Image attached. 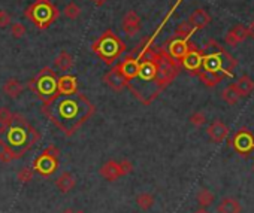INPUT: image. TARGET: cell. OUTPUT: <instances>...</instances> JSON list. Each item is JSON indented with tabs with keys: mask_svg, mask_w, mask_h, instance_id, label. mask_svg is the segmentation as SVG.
<instances>
[{
	"mask_svg": "<svg viewBox=\"0 0 254 213\" xmlns=\"http://www.w3.org/2000/svg\"><path fill=\"white\" fill-rule=\"evenodd\" d=\"M94 112V106L81 92L57 94L44 105V113L66 136H72Z\"/></svg>",
	"mask_w": 254,
	"mask_h": 213,
	"instance_id": "6da1fadb",
	"label": "cell"
},
{
	"mask_svg": "<svg viewBox=\"0 0 254 213\" xmlns=\"http://www.w3.org/2000/svg\"><path fill=\"white\" fill-rule=\"evenodd\" d=\"M39 137H41L39 133L21 115H14L8 125H0V146H2L0 161L11 163L14 160H19L32 149Z\"/></svg>",
	"mask_w": 254,
	"mask_h": 213,
	"instance_id": "7a4b0ae2",
	"label": "cell"
},
{
	"mask_svg": "<svg viewBox=\"0 0 254 213\" xmlns=\"http://www.w3.org/2000/svg\"><path fill=\"white\" fill-rule=\"evenodd\" d=\"M157 60L159 49L152 58H139V67L136 75L127 81V87L133 95L144 105H150L162 90L157 84Z\"/></svg>",
	"mask_w": 254,
	"mask_h": 213,
	"instance_id": "3957f363",
	"label": "cell"
},
{
	"mask_svg": "<svg viewBox=\"0 0 254 213\" xmlns=\"http://www.w3.org/2000/svg\"><path fill=\"white\" fill-rule=\"evenodd\" d=\"M202 70L219 75L223 79L233 76L238 61L217 41H209L202 49Z\"/></svg>",
	"mask_w": 254,
	"mask_h": 213,
	"instance_id": "277c9868",
	"label": "cell"
},
{
	"mask_svg": "<svg viewBox=\"0 0 254 213\" xmlns=\"http://www.w3.org/2000/svg\"><path fill=\"white\" fill-rule=\"evenodd\" d=\"M91 48L103 63L114 64L126 51V44L112 30H106L93 42Z\"/></svg>",
	"mask_w": 254,
	"mask_h": 213,
	"instance_id": "5b68a950",
	"label": "cell"
},
{
	"mask_svg": "<svg viewBox=\"0 0 254 213\" xmlns=\"http://www.w3.org/2000/svg\"><path fill=\"white\" fill-rule=\"evenodd\" d=\"M58 9L47 0H36L24 11V16L34 24L36 29L45 30L58 18Z\"/></svg>",
	"mask_w": 254,
	"mask_h": 213,
	"instance_id": "8992f818",
	"label": "cell"
},
{
	"mask_svg": "<svg viewBox=\"0 0 254 213\" xmlns=\"http://www.w3.org/2000/svg\"><path fill=\"white\" fill-rule=\"evenodd\" d=\"M27 87L37 94V97L45 103L52 100L57 95V75L54 69L44 67L33 79L27 84Z\"/></svg>",
	"mask_w": 254,
	"mask_h": 213,
	"instance_id": "52a82bcc",
	"label": "cell"
},
{
	"mask_svg": "<svg viewBox=\"0 0 254 213\" xmlns=\"http://www.w3.org/2000/svg\"><path fill=\"white\" fill-rule=\"evenodd\" d=\"M181 64L177 63L175 60L168 55V52L163 49V46L159 48V60H157V84L160 87V90L163 91L173 79L175 76L178 75Z\"/></svg>",
	"mask_w": 254,
	"mask_h": 213,
	"instance_id": "ba28073f",
	"label": "cell"
},
{
	"mask_svg": "<svg viewBox=\"0 0 254 213\" xmlns=\"http://www.w3.org/2000/svg\"><path fill=\"white\" fill-rule=\"evenodd\" d=\"M58 155H60V152L55 146H47L33 163L34 173L42 178L52 176L58 168Z\"/></svg>",
	"mask_w": 254,
	"mask_h": 213,
	"instance_id": "9c48e42d",
	"label": "cell"
},
{
	"mask_svg": "<svg viewBox=\"0 0 254 213\" xmlns=\"http://www.w3.org/2000/svg\"><path fill=\"white\" fill-rule=\"evenodd\" d=\"M133 171V164L129 160H123V161H106L101 168H99V174L105 179V181H119L123 176H127Z\"/></svg>",
	"mask_w": 254,
	"mask_h": 213,
	"instance_id": "30bf717a",
	"label": "cell"
},
{
	"mask_svg": "<svg viewBox=\"0 0 254 213\" xmlns=\"http://www.w3.org/2000/svg\"><path fill=\"white\" fill-rule=\"evenodd\" d=\"M191 42H190V37H184V36H178V34H173L169 41L163 45V49L168 52V55L175 60L177 63L181 61V58L187 54L188 48H190Z\"/></svg>",
	"mask_w": 254,
	"mask_h": 213,
	"instance_id": "8fae6325",
	"label": "cell"
},
{
	"mask_svg": "<svg viewBox=\"0 0 254 213\" xmlns=\"http://www.w3.org/2000/svg\"><path fill=\"white\" fill-rule=\"evenodd\" d=\"M202 58H203V54H202V49L196 48V45H190L187 54L181 58V67H184L190 75H198V72L202 69Z\"/></svg>",
	"mask_w": 254,
	"mask_h": 213,
	"instance_id": "7c38bea8",
	"label": "cell"
},
{
	"mask_svg": "<svg viewBox=\"0 0 254 213\" xmlns=\"http://www.w3.org/2000/svg\"><path fill=\"white\" fill-rule=\"evenodd\" d=\"M232 146L235 148L239 153H248L254 149V136L248 130L242 128L233 136Z\"/></svg>",
	"mask_w": 254,
	"mask_h": 213,
	"instance_id": "4fadbf2b",
	"label": "cell"
},
{
	"mask_svg": "<svg viewBox=\"0 0 254 213\" xmlns=\"http://www.w3.org/2000/svg\"><path fill=\"white\" fill-rule=\"evenodd\" d=\"M103 81H105V84H106L109 88H112L114 91H121L123 88L127 87V79H126V76L121 73L119 64L114 66L112 69H109V70L105 73Z\"/></svg>",
	"mask_w": 254,
	"mask_h": 213,
	"instance_id": "5bb4252c",
	"label": "cell"
},
{
	"mask_svg": "<svg viewBox=\"0 0 254 213\" xmlns=\"http://www.w3.org/2000/svg\"><path fill=\"white\" fill-rule=\"evenodd\" d=\"M206 134H208V137L214 142V143H221L224 139H227V136H229V127L220 121V120H216V121H212L208 128H206Z\"/></svg>",
	"mask_w": 254,
	"mask_h": 213,
	"instance_id": "9a60e30c",
	"label": "cell"
},
{
	"mask_svg": "<svg viewBox=\"0 0 254 213\" xmlns=\"http://www.w3.org/2000/svg\"><path fill=\"white\" fill-rule=\"evenodd\" d=\"M78 92V81L73 75H63L57 77V94L68 95Z\"/></svg>",
	"mask_w": 254,
	"mask_h": 213,
	"instance_id": "2e32d148",
	"label": "cell"
},
{
	"mask_svg": "<svg viewBox=\"0 0 254 213\" xmlns=\"http://www.w3.org/2000/svg\"><path fill=\"white\" fill-rule=\"evenodd\" d=\"M123 30L127 36H136L141 30V18L135 11L126 12L123 16Z\"/></svg>",
	"mask_w": 254,
	"mask_h": 213,
	"instance_id": "e0dca14e",
	"label": "cell"
},
{
	"mask_svg": "<svg viewBox=\"0 0 254 213\" xmlns=\"http://www.w3.org/2000/svg\"><path fill=\"white\" fill-rule=\"evenodd\" d=\"M248 37V31H247V27L244 24H238L233 29H230L226 36H224V42L229 45V46H237L239 45L241 42H244L245 39Z\"/></svg>",
	"mask_w": 254,
	"mask_h": 213,
	"instance_id": "ac0fdd59",
	"label": "cell"
},
{
	"mask_svg": "<svg viewBox=\"0 0 254 213\" xmlns=\"http://www.w3.org/2000/svg\"><path fill=\"white\" fill-rule=\"evenodd\" d=\"M187 21L194 30H202L211 24V16L205 9H196L193 11V14L188 16Z\"/></svg>",
	"mask_w": 254,
	"mask_h": 213,
	"instance_id": "d6986e66",
	"label": "cell"
},
{
	"mask_svg": "<svg viewBox=\"0 0 254 213\" xmlns=\"http://www.w3.org/2000/svg\"><path fill=\"white\" fill-rule=\"evenodd\" d=\"M121 73L126 76V79H132V77L136 75V72H138V67H139V58L135 57L133 54L127 55L124 60H121V63L119 64Z\"/></svg>",
	"mask_w": 254,
	"mask_h": 213,
	"instance_id": "ffe728a7",
	"label": "cell"
},
{
	"mask_svg": "<svg viewBox=\"0 0 254 213\" xmlns=\"http://www.w3.org/2000/svg\"><path fill=\"white\" fill-rule=\"evenodd\" d=\"M75 186H76V179L70 171H63L60 176L55 179V188L63 194L70 192Z\"/></svg>",
	"mask_w": 254,
	"mask_h": 213,
	"instance_id": "44dd1931",
	"label": "cell"
},
{
	"mask_svg": "<svg viewBox=\"0 0 254 213\" xmlns=\"http://www.w3.org/2000/svg\"><path fill=\"white\" fill-rule=\"evenodd\" d=\"M217 213H242V206L237 198L224 197L217 204Z\"/></svg>",
	"mask_w": 254,
	"mask_h": 213,
	"instance_id": "7402d4cb",
	"label": "cell"
},
{
	"mask_svg": "<svg viewBox=\"0 0 254 213\" xmlns=\"http://www.w3.org/2000/svg\"><path fill=\"white\" fill-rule=\"evenodd\" d=\"M235 87H237V90H238V92L241 95V99H242V97H247V95H250L254 91V81L251 79L248 75H242L239 79L237 81Z\"/></svg>",
	"mask_w": 254,
	"mask_h": 213,
	"instance_id": "603a6c76",
	"label": "cell"
},
{
	"mask_svg": "<svg viewBox=\"0 0 254 213\" xmlns=\"http://www.w3.org/2000/svg\"><path fill=\"white\" fill-rule=\"evenodd\" d=\"M24 91V85L18 79H8L3 85V92L9 97V99H17Z\"/></svg>",
	"mask_w": 254,
	"mask_h": 213,
	"instance_id": "cb8c5ba5",
	"label": "cell"
},
{
	"mask_svg": "<svg viewBox=\"0 0 254 213\" xmlns=\"http://www.w3.org/2000/svg\"><path fill=\"white\" fill-rule=\"evenodd\" d=\"M54 66L57 70H62V72H68L72 66H73V57L66 52V51H62L60 54L57 55V58L54 60Z\"/></svg>",
	"mask_w": 254,
	"mask_h": 213,
	"instance_id": "d4e9b609",
	"label": "cell"
},
{
	"mask_svg": "<svg viewBox=\"0 0 254 213\" xmlns=\"http://www.w3.org/2000/svg\"><path fill=\"white\" fill-rule=\"evenodd\" d=\"M221 99H223L227 105H230V106L237 105V103L241 100V95H239V92H238L235 84H232V85H229V87H226V88L223 90Z\"/></svg>",
	"mask_w": 254,
	"mask_h": 213,
	"instance_id": "484cf974",
	"label": "cell"
},
{
	"mask_svg": "<svg viewBox=\"0 0 254 213\" xmlns=\"http://www.w3.org/2000/svg\"><path fill=\"white\" fill-rule=\"evenodd\" d=\"M196 200H198L201 207H209L214 201H216V196H214L212 191H209L206 188H202L196 194Z\"/></svg>",
	"mask_w": 254,
	"mask_h": 213,
	"instance_id": "4316f807",
	"label": "cell"
},
{
	"mask_svg": "<svg viewBox=\"0 0 254 213\" xmlns=\"http://www.w3.org/2000/svg\"><path fill=\"white\" fill-rule=\"evenodd\" d=\"M199 79L202 81V84H205L206 87H216L217 84H220L223 81V77L219 76V75H214V73H209V72H205V70H199L198 75Z\"/></svg>",
	"mask_w": 254,
	"mask_h": 213,
	"instance_id": "83f0119b",
	"label": "cell"
},
{
	"mask_svg": "<svg viewBox=\"0 0 254 213\" xmlns=\"http://www.w3.org/2000/svg\"><path fill=\"white\" fill-rule=\"evenodd\" d=\"M154 203H155V198L150 192H141L136 196V204H138L141 210H150L154 206Z\"/></svg>",
	"mask_w": 254,
	"mask_h": 213,
	"instance_id": "f1b7e54d",
	"label": "cell"
},
{
	"mask_svg": "<svg viewBox=\"0 0 254 213\" xmlns=\"http://www.w3.org/2000/svg\"><path fill=\"white\" fill-rule=\"evenodd\" d=\"M63 14H65V16H68L69 19H76V18H80V15H81V8H80V5H78L76 2H69V3L65 6Z\"/></svg>",
	"mask_w": 254,
	"mask_h": 213,
	"instance_id": "f546056e",
	"label": "cell"
},
{
	"mask_svg": "<svg viewBox=\"0 0 254 213\" xmlns=\"http://www.w3.org/2000/svg\"><path fill=\"white\" fill-rule=\"evenodd\" d=\"M33 178H34V170L30 167H23L17 173V179L21 183H29L33 181Z\"/></svg>",
	"mask_w": 254,
	"mask_h": 213,
	"instance_id": "4dcf8cb0",
	"label": "cell"
},
{
	"mask_svg": "<svg viewBox=\"0 0 254 213\" xmlns=\"http://www.w3.org/2000/svg\"><path fill=\"white\" fill-rule=\"evenodd\" d=\"M12 118H14V113L11 112L9 107H6V106L0 107V125L2 127L8 125L12 121Z\"/></svg>",
	"mask_w": 254,
	"mask_h": 213,
	"instance_id": "1f68e13d",
	"label": "cell"
},
{
	"mask_svg": "<svg viewBox=\"0 0 254 213\" xmlns=\"http://www.w3.org/2000/svg\"><path fill=\"white\" fill-rule=\"evenodd\" d=\"M194 31H196V30H194V29H193V27L188 24V21H183V23L178 26L177 31H175V34H178V36H184V37H191Z\"/></svg>",
	"mask_w": 254,
	"mask_h": 213,
	"instance_id": "d6a6232c",
	"label": "cell"
},
{
	"mask_svg": "<svg viewBox=\"0 0 254 213\" xmlns=\"http://www.w3.org/2000/svg\"><path fill=\"white\" fill-rule=\"evenodd\" d=\"M190 124H193L194 127H202L206 122V116L203 112H194L190 115Z\"/></svg>",
	"mask_w": 254,
	"mask_h": 213,
	"instance_id": "836d02e7",
	"label": "cell"
},
{
	"mask_svg": "<svg viewBox=\"0 0 254 213\" xmlns=\"http://www.w3.org/2000/svg\"><path fill=\"white\" fill-rule=\"evenodd\" d=\"M26 26L21 24V23H14L11 24V34L15 37V39H21L24 34H26Z\"/></svg>",
	"mask_w": 254,
	"mask_h": 213,
	"instance_id": "e575fe53",
	"label": "cell"
},
{
	"mask_svg": "<svg viewBox=\"0 0 254 213\" xmlns=\"http://www.w3.org/2000/svg\"><path fill=\"white\" fill-rule=\"evenodd\" d=\"M11 24V16L8 12L5 11H0V27H6Z\"/></svg>",
	"mask_w": 254,
	"mask_h": 213,
	"instance_id": "d590c367",
	"label": "cell"
},
{
	"mask_svg": "<svg viewBox=\"0 0 254 213\" xmlns=\"http://www.w3.org/2000/svg\"><path fill=\"white\" fill-rule=\"evenodd\" d=\"M247 31H248V37L254 39V21L250 23V26L247 27Z\"/></svg>",
	"mask_w": 254,
	"mask_h": 213,
	"instance_id": "8d00e7d4",
	"label": "cell"
},
{
	"mask_svg": "<svg viewBox=\"0 0 254 213\" xmlns=\"http://www.w3.org/2000/svg\"><path fill=\"white\" fill-rule=\"evenodd\" d=\"M91 2L94 3V5H97V6H102V5H105L108 0H91Z\"/></svg>",
	"mask_w": 254,
	"mask_h": 213,
	"instance_id": "74e56055",
	"label": "cell"
},
{
	"mask_svg": "<svg viewBox=\"0 0 254 213\" xmlns=\"http://www.w3.org/2000/svg\"><path fill=\"white\" fill-rule=\"evenodd\" d=\"M193 213H209V212L206 210V207H201V209H198V210H194Z\"/></svg>",
	"mask_w": 254,
	"mask_h": 213,
	"instance_id": "f35d334b",
	"label": "cell"
},
{
	"mask_svg": "<svg viewBox=\"0 0 254 213\" xmlns=\"http://www.w3.org/2000/svg\"><path fill=\"white\" fill-rule=\"evenodd\" d=\"M62 213H73V210H72V209H66V210H63Z\"/></svg>",
	"mask_w": 254,
	"mask_h": 213,
	"instance_id": "ab89813d",
	"label": "cell"
},
{
	"mask_svg": "<svg viewBox=\"0 0 254 213\" xmlns=\"http://www.w3.org/2000/svg\"><path fill=\"white\" fill-rule=\"evenodd\" d=\"M73 213H85V212H83V210H78V212H73Z\"/></svg>",
	"mask_w": 254,
	"mask_h": 213,
	"instance_id": "60d3db41",
	"label": "cell"
},
{
	"mask_svg": "<svg viewBox=\"0 0 254 213\" xmlns=\"http://www.w3.org/2000/svg\"><path fill=\"white\" fill-rule=\"evenodd\" d=\"M47 2H51V0H47Z\"/></svg>",
	"mask_w": 254,
	"mask_h": 213,
	"instance_id": "b9f144b4",
	"label": "cell"
}]
</instances>
